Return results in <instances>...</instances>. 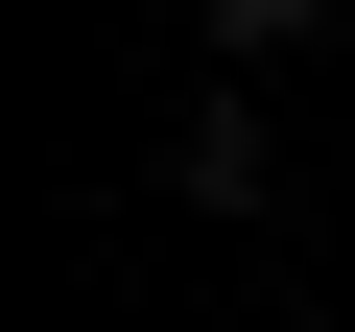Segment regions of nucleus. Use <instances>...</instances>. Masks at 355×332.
Wrapping results in <instances>:
<instances>
[{
  "mask_svg": "<svg viewBox=\"0 0 355 332\" xmlns=\"http://www.w3.org/2000/svg\"><path fill=\"white\" fill-rule=\"evenodd\" d=\"M308 24H331V0H214V48H308Z\"/></svg>",
  "mask_w": 355,
  "mask_h": 332,
  "instance_id": "1",
  "label": "nucleus"
}]
</instances>
